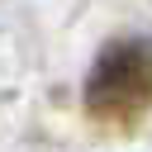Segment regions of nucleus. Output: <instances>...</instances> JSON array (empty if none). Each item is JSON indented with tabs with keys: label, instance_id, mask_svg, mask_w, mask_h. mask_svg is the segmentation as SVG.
Wrapping results in <instances>:
<instances>
[{
	"label": "nucleus",
	"instance_id": "nucleus-1",
	"mask_svg": "<svg viewBox=\"0 0 152 152\" xmlns=\"http://www.w3.org/2000/svg\"><path fill=\"white\" fill-rule=\"evenodd\" d=\"M86 109L100 124H133L152 109V38H114L86 81Z\"/></svg>",
	"mask_w": 152,
	"mask_h": 152
}]
</instances>
